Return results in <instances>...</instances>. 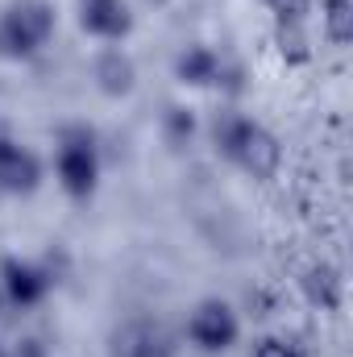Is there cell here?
Masks as SVG:
<instances>
[{
	"instance_id": "obj_1",
	"label": "cell",
	"mask_w": 353,
	"mask_h": 357,
	"mask_svg": "<svg viewBox=\"0 0 353 357\" xmlns=\"http://www.w3.org/2000/svg\"><path fill=\"white\" fill-rule=\"evenodd\" d=\"M212 146H216L220 158H229L250 178H270L278 171V162H283L278 137L266 129L262 121H254V116H246L237 108H225L212 121Z\"/></svg>"
},
{
	"instance_id": "obj_2",
	"label": "cell",
	"mask_w": 353,
	"mask_h": 357,
	"mask_svg": "<svg viewBox=\"0 0 353 357\" xmlns=\"http://www.w3.org/2000/svg\"><path fill=\"white\" fill-rule=\"evenodd\" d=\"M100 137L88 125H63L59 129V142H54V178L59 187L75 199V204H88L100 187Z\"/></svg>"
},
{
	"instance_id": "obj_3",
	"label": "cell",
	"mask_w": 353,
	"mask_h": 357,
	"mask_svg": "<svg viewBox=\"0 0 353 357\" xmlns=\"http://www.w3.org/2000/svg\"><path fill=\"white\" fill-rule=\"evenodd\" d=\"M54 25L59 17L50 0H8L0 13V59L25 63L42 54L46 42L54 38Z\"/></svg>"
},
{
	"instance_id": "obj_4",
	"label": "cell",
	"mask_w": 353,
	"mask_h": 357,
	"mask_svg": "<svg viewBox=\"0 0 353 357\" xmlns=\"http://www.w3.org/2000/svg\"><path fill=\"white\" fill-rule=\"evenodd\" d=\"M187 341L200 354H225L241 341V316L229 299H204L187 316Z\"/></svg>"
},
{
	"instance_id": "obj_5",
	"label": "cell",
	"mask_w": 353,
	"mask_h": 357,
	"mask_svg": "<svg viewBox=\"0 0 353 357\" xmlns=\"http://www.w3.org/2000/svg\"><path fill=\"white\" fill-rule=\"evenodd\" d=\"M50 287H54L50 270L29 262V258H4L0 262V295L13 307H38L50 295Z\"/></svg>"
},
{
	"instance_id": "obj_6",
	"label": "cell",
	"mask_w": 353,
	"mask_h": 357,
	"mask_svg": "<svg viewBox=\"0 0 353 357\" xmlns=\"http://www.w3.org/2000/svg\"><path fill=\"white\" fill-rule=\"evenodd\" d=\"M80 29L96 42L121 46L133 33V13L125 0H80Z\"/></svg>"
},
{
	"instance_id": "obj_7",
	"label": "cell",
	"mask_w": 353,
	"mask_h": 357,
	"mask_svg": "<svg viewBox=\"0 0 353 357\" xmlns=\"http://www.w3.org/2000/svg\"><path fill=\"white\" fill-rule=\"evenodd\" d=\"M42 187V162L33 150H25L21 142L4 137L0 142V191L8 195H29Z\"/></svg>"
},
{
	"instance_id": "obj_8",
	"label": "cell",
	"mask_w": 353,
	"mask_h": 357,
	"mask_svg": "<svg viewBox=\"0 0 353 357\" xmlns=\"http://www.w3.org/2000/svg\"><path fill=\"white\" fill-rule=\"evenodd\" d=\"M225 75H229L225 54L212 50V46H204V42L187 46V50L175 59V79L179 84H187V88H220Z\"/></svg>"
},
{
	"instance_id": "obj_9",
	"label": "cell",
	"mask_w": 353,
	"mask_h": 357,
	"mask_svg": "<svg viewBox=\"0 0 353 357\" xmlns=\"http://www.w3.org/2000/svg\"><path fill=\"white\" fill-rule=\"evenodd\" d=\"M171 337L150 320H137L117 333V357H171Z\"/></svg>"
},
{
	"instance_id": "obj_10",
	"label": "cell",
	"mask_w": 353,
	"mask_h": 357,
	"mask_svg": "<svg viewBox=\"0 0 353 357\" xmlns=\"http://www.w3.org/2000/svg\"><path fill=\"white\" fill-rule=\"evenodd\" d=\"M133 79H137V67H133V59L121 46H108L96 59V88L104 91V96H129Z\"/></svg>"
},
{
	"instance_id": "obj_11",
	"label": "cell",
	"mask_w": 353,
	"mask_h": 357,
	"mask_svg": "<svg viewBox=\"0 0 353 357\" xmlns=\"http://www.w3.org/2000/svg\"><path fill=\"white\" fill-rule=\"evenodd\" d=\"M303 295H308L312 307H320V312H337V307L345 303V278H341V270L329 266V262L312 266L308 274H303Z\"/></svg>"
},
{
	"instance_id": "obj_12",
	"label": "cell",
	"mask_w": 353,
	"mask_h": 357,
	"mask_svg": "<svg viewBox=\"0 0 353 357\" xmlns=\"http://www.w3.org/2000/svg\"><path fill=\"white\" fill-rule=\"evenodd\" d=\"M320 25H324V38L333 46H345L353 33V13L350 0H320Z\"/></svg>"
},
{
	"instance_id": "obj_13",
	"label": "cell",
	"mask_w": 353,
	"mask_h": 357,
	"mask_svg": "<svg viewBox=\"0 0 353 357\" xmlns=\"http://www.w3.org/2000/svg\"><path fill=\"white\" fill-rule=\"evenodd\" d=\"M274 42H278L283 63H291V67H303V63L312 59V46H308V25H274Z\"/></svg>"
},
{
	"instance_id": "obj_14",
	"label": "cell",
	"mask_w": 353,
	"mask_h": 357,
	"mask_svg": "<svg viewBox=\"0 0 353 357\" xmlns=\"http://www.w3.org/2000/svg\"><path fill=\"white\" fill-rule=\"evenodd\" d=\"M274 13V25H308V13L316 0H262Z\"/></svg>"
},
{
	"instance_id": "obj_15",
	"label": "cell",
	"mask_w": 353,
	"mask_h": 357,
	"mask_svg": "<svg viewBox=\"0 0 353 357\" xmlns=\"http://www.w3.org/2000/svg\"><path fill=\"white\" fill-rule=\"evenodd\" d=\"M250 357H303V349L295 341H287V337H262Z\"/></svg>"
},
{
	"instance_id": "obj_16",
	"label": "cell",
	"mask_w": 353,
	"mask_h": 357,
	"mask_svg": "<svg viewBox=\"0 0 353 357\" xmlns=\"http://www.w3.org/2000/svg\"><path fill=\"white\" fill-rule=\"evenodd\" d=\"M167 129H171V142H187V137L195 133V121H191V112H187V108H171Z\"/></svg>"
},
{
	"instance_id": "obj_17",
	"label": "cell",
	"mask_w": 353,
	"mask_h": 357,
	"mask_svg": "<svg viewBox=\"0 0 353 357\" xmlns=\"http://www.w3.org/2000/svg\"><path fill=\"white\" fill-rule=\"evenodd\" d=\"M13 357H46V354H42V345H38V341H25V345H21Z\"/></svg>"
},
{
	"instance_id": "obj_18",
	"label": "cell",
	"mask_w": 353,
	"mask_h": 357,
	"mask_svg": "<svg viewBox=\"0 0 353 357\" xmlns=\"http://www.w3.org/2000/svg\"><path fill=\"white\" fill-rule=\"evenodd\" d=\"M4 137H8V125H4V121H0V142H4Z\"/></svg>"
},
{
	"instance_id": "obj_19",
	"label": "cell",
	"mask_w": 353,
	"mask_h": 357,
	"mask_svg": "<svg viewBox=\"0 0 353 357\" xmlns=\"http://www.w3.org/2000/svg\"><path fill=\"white\" fill-rule=\"evenodd\" d=\"M0 303H4V295H0Z\"/></svg>"
},
{
	"instance_id": "obj_20",
	"label": "cell",
	"mask_w": 353,
	"mask_h": 357,
	"mask_svg": "<svg viewBox=\"0 0 353 357\" xmlns=\"http://www.w3.org/2000/svg\"><path fill=\"white\" fill-rule=\"evenodd\" d=\"M0 357H4V349H0Z\"/></svg>"
}]
</instances>
